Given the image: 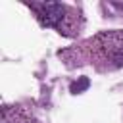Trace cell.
Listing matches in <instances>:
<instances>
[{"label":"cell","mask_w":123,"mask_h":123,"mask_svg":"<svg viewBox=\"0 0 123 123\" xmlns=\"http://www.w3.org/2000/svg\"><path fill=\"white\" fill-rule=\"evenodd\" d=\"M60 58L69 65L90 63L98 71H113L123 67V31H100L94 37L60 52Z\"/></svg>","instance_id":"obj_1"},{"label":"cell","mask_w":123,"mask_h":123,"mask_svg":"<svg viewBox=\"0 0 123 123\" xmlns=\"http://www.w3.org/2000/svg\"><path fill=\"white\" fill-rule=\"evenodd\" d=\"M27 8L42 27L54 29L63 37L73 38L85 27V17L77 6L65 2H27Z\"/></svg>","instance_id":"obj_2"},{"label":"cell","mask_w":123,"mask_h":123,"mask_svg":"<svg viewBox=\"0 0 123 123\" xmlns=\"http://www.w3.org/2000/svg\"><path fill=\"white\" fill-rule=\"evenodd\" d=\"M2 123H38V121L27 108L13 104L2 108Z\"/></svg>","instance_id":"obj_3"}]
</instances>
